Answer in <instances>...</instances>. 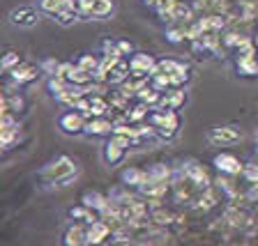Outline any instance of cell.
I'll use <instances>...</instances> for the list:
<instances>
[{
    "instance_id": "6da1fadb",
    "label": "cell",
    "mask_w": 258,
    "mask_h": 246,
    "mask_svg": "<svg viewBox=\"0 0 258 246\" xmlns=\"http://www.w3.org/2000/svg\"><path fill=\"white\" fill-rule=\"evenodd\" d=\"M76 175H79V168H76V163L70 156H58V159L51 161V163L39 173V177H42L44 182L55 184V187H67Z\"/></svg>"
},
{
    "instance_id": "7a4b0ae2",
    "label": "cell",
    "mask_w": 258,
    "mask_h": 246,
    "mask_svg": "<svg viewBox=\"0 0 258 246\" xmlns=\"http://www.w3.org/2000/svg\"><path fill=\"white\" fill-rule=\"evenodd\" d=\"M148 122L157 129V136H161L164 140H171L180 129V118L177 111H161V108H152Z\"/></svg>"
},
{
    "instance_id": "3957f363",
    "label": "cell",
    "mask_w": 258,
    "mask_h": 246,
    "mask_svg": "<svg viewBox=\"0 0 258 246\" xmlns=\"http://www.w3.org/2000/svg\"><path fill=\"white\" fill-rule=\"evenodd\" d=\"M134 143L132 138H127V136H120V134H113L108 136V140L104 143V161H106L108 166H118L120 161L124 159V154H127V147Z\"/></svg>"
},
{
    "instance_id": "277c9868",
    "label": "cell",
    "mask_w": 258,
    "mask_h": 246,
    "mask_svg": "<svg viewBox=\"0 0 258 246\" xmlns=\"http://www.w3.org/2000/svg\"><path fill=\"white\" fill-rule=\"evenodd\" d=\"M86 124H88V115H83L81 111H64L62 115L58 118V127L62 129L64 134L70 136H79V134H86Z\"/></svg>"
},
{
    "instance_id": "5b68a950",
    "label": "cell",
    "mask_w": 258,
    "mask_h": 246,
    "mask_svg": "<svg viewBox=\"0 0 258 246\" xmlns=\"http://www.w3.org/2000/svg\"><path fill=\"white\" fill-rule=\"evenodd\" d=\"M76 10L83 19H104L113 12V0H76Z\"/></svg>"
},
{
    "instance_id": "8992f818",
    "label": "cell",
    "mask_w": 258,
    "mask_h": 246,
    "mask_svg": "<svg viewBox=\"0 0 258 246\" xmlns=\"http://www.w3.org/2000/svg\"><path fill=\"white\" fill-rule=\"evenodd\" d=\"M205 138H208L210 145H217V147H219V145H233L242 138V131L237 127H233V124H224V127L208 129Z\"/></svg>"
},
{
    "instance_id": "52a82bcc",
    "label": "cell",
    "mask_w": 258,
    "mask_h": 246,
    "mask_svg": "<svg viewBox=\"0 0 258 246\" xmlns=\"http://www.w3.org/2000/svg\"><path fill=\"white\" fill-rule=\"evenodd\" d=\"M155 67H157V60L148 53H134L129 58V69H132L134 78H150Z\"/></svg>"
},
{
    "instance_id": "ba28073f",
    "label": "cell",
    "mask_w": 258,
    "mask_h": 246,
    "mask_svg": "<svg viewBox=\"0 0 258 246\" xmlns=\"http://www.w3.org/2000/svg\"><path fill=\"white\" fill-rule=\"evenodd\" d=\"M215 168L221 173V175H240L244 171V163H240L235 154H228V152H221V154L215 156Z\"/></svg>"
},
{
    "instance_id": "9c48e42d",
    "label": "cell",
    "mask_w": 258,
    "mask_h": 246,
    "mask_svg": "<svg viewBox=\"0 0 258 246\" xmlns=\"http://www.w3.org/2000/svg\"><path fill=\"white\" fill-rule=\"evenodd\" d=\"M113 120L108 118H88L86 124V136H92V138H108L113 136Z\"/></svg>"
},
{
    "instance_id": "30bf717a",
    "label": "cell",
    "mask_w": 258,
    "mask_h": 246,
    "mask_svg": "<svg viewBox=\"0 0 258 246\" xmlns=\"http://www.w3.org/2000/svg\"><path fill=\"white\" fill-rule=\"evenodd\" d=\"M39 19H42V14L35 7H19V10H12L10 14V21L21 28H35L39 23Z\"/></svg>"
},
{
    "instance_id": "8fae6325",
    "label": "cell",
    "mask_w": 258,
    "mask_h": 246,
    "mask_svg": "<svg viewBox=\"0 0 258 246\" xmlns=\"http://www.w3.org/2000/svg\"><path fill=\"white\" fill-rule=\"evenodd\" d=\"M113 235V228L104 219L95 221L88 225V246H102L106 244V239Z\"/></svg>"
},
{
    "instance_id": "7c38bea8",
    "label": "cell",
    "mask_w": 258,
    "mask_h": 246,
    "mask_svg": "<svg viewBox=\"0 0 258 246\" xmlns=\"http://www.w3.org/2000/svg\"><path fill=\"white\" fill-rule=\"evenodd\" d=\"M184 102H187V95H184L182 88H171V90H166L161 95L157 108H161V111H177L180 106H184Z\"/></svg>"
},
{
    "instance_id": "4fadbf2b",
    "label": "cell",
    "mask_w": 258,
    "mask_h": 246,
    "mask_svg": "<svg viewBox=\"0 0 258 246\" xmlns=\"http://www.w3.org/2000/svg\"><path fill=\"white\" fill-rule=\"evenodd\" d=\"M37 71H39V67L21 62L19 67H14V69L10 71V78L14 86H26V83H32V80L37 78Z\"/></svg>"
},
{
    "instance_id": "5bb4252c",
    "label": "cell",
    "mask_w": 258,
    "mask_h": 246,
    "mask_svg": "<svg viewBox=\"0 0 258 246\" xmlns=\"http://www.w3.org/2000/svg\"><path fill=\"white\" fill-rule=\"evenodd\" d=\"M64 246H88V228L76 221L64 232Z\"/></svg>"
},
{
    "instance_id": "9a60e30c",
    "label": "cell",
    "mask_w": 258,
    "mask_h": 246,
    "mask_svg": "<svg viewBox=\"0 0 258 246\" xmlns=\"http://www.w3.org/2000/svg\"><path fill=\"white\" fill-rule=\"evenodd\" d=\"M120 180H122V184H127V187L141 189L148 180H150V175H148V171H141V168L129 166V168H124V171L120 173Z\"/></svg>"
},
{
    "instance_id": "2e32d148",
    "label": "cell",
    "mask_w": 258,
    "mask_h": 246,
    "mask_svg": "<svg viewBox=\"0 0 258 246\" xmlns=\"http://www.w3.org/2000/svg\"><path fill=\"white\" fill-rule=\"evenodd\" d=\"M76 5V0H39V12L48 16H58L64 10H72Z\"/></svg>"
},
{
    "instance_id": "e0dca14e",
    "label": "cell",
    "mask_w": 258,
    "mask_h": 246,
    "mask_svg": "<svg viewBox=\"0 0 258 246\" xmlns=\"http://www.w3.org/2000/svg\"><path fill=\"white\" fill-rule=\"evenodd\" d=\"M129 76H132V69H129V62L122 58L118 64H115V67H113L111 71H108V86H111V88H120V86L124 83V80L129 78Z\"/></svg>"
},
{
    "instance_id": "ac0fdd59",
    "label": "cell",
    "mask_w": 258,
    "mask_h": 246,
    "mask_svg": "<svg viewBox=\"0 0 258 246\" xmlns=\"http://www.w3.org/2000/svg\"><path fill=\"white\" fill-rule=\"evenodd\" d=\"M111 102L106 97H99V95H90V118H111Z\"/></svg>"
},
{
    "instance_id": "d6986e66",
    "label": "cell",
    "mask_w": 258,
    "mask_h": 246,
    "mask_svg": "<svg viewBox=\"0 0 258 246\" xmlns=\"http://www.w3.org/2000/svg\"><path fill=\"white\" fill-rule=\"evenodd\" d=\"M64 78L70 80L72 86H79V88H88L92 83V74L90 71H86V69H81L76 62H72V67H70V71H67Z\"/></svg>"
},
{
    "instance_id": "ffe728a7",
    "label": "cell",
    "mask_w": 258,
    "mask_h": 246,
    "mask_svg": "<svg viewBox=\"0 0 258 246\" xmlns=\"http://www.w3.org/2000/svg\"><path fill=\"white\" fill-rule=\"evenodd\" d=\"M182 173L191 180L194 184H199V187H203V189H208V184H210V180H208V175H205V171L196 163V161H187L184 163V168H182Z\"/></svg>"
},
{
    "instance_id": "44dd1931",
    "label": "cell",
    "mask_w": 258,
    "mask_h": 246,
    "mask_svg": "<svg viewBox=\"0 0 258 246\" xmlns=\"http://www.w3.org/2000/svg\"><path fill=\"white\" fill-rule=\"evenodd\" d=\"M166 187H168V182H157V180H148V182L143 184V187L139 189L143 196H148V198H155V200H159L164 193H166Z\"/></svg>"
},
{
    "instance_id": "7402d4cb",
    "label": "cell",
    "mask_w": 258,
    "mask_h": 246,
    "mask_svg": "<svg viewBox=\"0 0 258 246\" xmlns=\"http://www.w3.org/2000/svg\"><path fill=\"white\" fill-rule=\"evenodd\" d=\"M108 200L111 198H106V196L99 193V191H86L83 193V205L90 207V209H97V212H102V209L108 205Z\"/></svg>"
},
{
    "instance_id": "603a6c76",
    "label": "cell",
    "mask_w": 258,
    "mask_h": 246,
    "mask_svg": "<svg viewBox=\"0 0 258 246\" xmlns=\"http://www.w3.org/2000/svg\"><path fill=\"white\" fill-rule=\"evenodd\" d=\"M150 113H152V108L148 106V104L139 102L136 106H132L127 111V120H129V122H134V124H139V122H143V120L150 118Z\"/></svg>"
},
{
    "instance_id": "cb8c5ba5",
    "label": "cell",
    "mask_w": 258,
    "mask_h": 246,
    "mask_svg": "<svg viewBox=\"0 0 258 246\" xmlns=\"http://www.w3.org/2000/svg\"><path fill=\"white\" fill-rule=\"evenodd\" d=\"M235 67L242 76H258V58H235Z\"/></svg>"
},
{
    "instance_id": "d4e9b609",
    "label": "cell",
    "mask_w": 258,
    "mask_h": 246,
    "mask_svg": "<svg viewBox=\"0 0 258 246\" xmlns=\"http://www.w3.org/2000/svg\"><path fill=\"white\" fill-rule=\"evenodd\" d=\"M70 86L72 83L64 78V76H51V78H46V88L53 97H60L64 90H70Z\"/></svg>"
},
{
    "instance_id": "484cf974",
    "label": "cell",
    "mask_w": 258,
    "mask_h": 246,
    "mask_svg": "<svg viewBox=\"0 0 258 246\" xmlns=\"http://www.w3.org/2000/svg\"><path fill=\"white\" fill-rule=\"evenodd\" d=\"M76 64H79L81 69L95 74V71L99 69V64H102V58H99V55H92V53H83L79 60H76Z\"/></svg>"
},
{
    "instance_id": "4316f807",
    "label": "cell",
    "mask_w": 258,
    "mask_h": 246,
    "mask_svg": "<svg viewBox=\"0 0 258 246\" xmlns=\"http://www.w3.org/2000/svg\"><path fill=\"white\" fill-rule=\"evenodd\" d=\"M19 136H21L19 124H16V127H10V129H3V131H0V143H3V147H5V150H10L12 145L19 140Z\"/></svg>"
},
{
    "instance_id": "83f0119b",
    "label": "cell",
    "mask_w": 258,
    "mask_h": 246,
    "mask_svg": "<svg viewBox=\"0 0 258 246\" xmlns=\"http://www.w3.org/2000/svg\"><path fill=\"white\" fill-rule=\"evenodd\" d=\"M79 19H83V16L79 14V10H76V5L72 7V10H64L62 14H58V16H55V21H58L60 26H64V28H67V26H74V23L79 21Z\"/></svg>"
},
{
    "instance_id": "f1b7e54d",
    "label": "cell",
    "mask_w": 258,
    "mask_h": 246,
    "mask_svg": "<svg viewBox=\"0 0 258 246\" xmlns=\"http://www.w3.org/2000/svg\"><path fill=\"white\" fill-rule=\"evenodd\" d=\"M224 46H228V48H240V46H244V44L249 42V37H244V35H240V32H226L224 35Z\"/></svg>"
},
{
    "instance_id": "f546056e",
    "label": "cell",
    "mask_w": 258,
    "mask_h": 246,
    "mask_svg": "<svg viewBox=\"0 0 258 246\" xmlns=\"http://www.w3.org/2000/svg\"><path fill=\"white\" fill-rule=\"evenodd\" d=\"M150 180H157V182H168V177H171V168H166L164 163H155V166L148 171Z\"/></svg>"
},
{
    "instance_id": "4dcf8cb0",
    "label": "cell",
    "mask_w": 258,
    "mask_h": 246,
    "mask_svg": "<svg viewBox=\"0 0 258 246\" xmlns=\"http://www.w3.org/2000/svg\"><path fill=\"white\" fill-rule=\"evenodd\" d=\"M58 69H60V62L55 58H46L39 62V74H46L48 78H51V76H58Z\"/></svg>"
},
{
    "instance_id": "1f68e13d",
    "label": "cell",
    "mask_w": 258,
    "mask_h": 246,
    "mask_svg": "<svg viewBox=\"0 0 258 246\" xmlns=\"http://www.w3.org/2000/svg\"><path fill=\"white\" fill-rule=\"evenodd\" d=\"M19 64H21V58H19V53H14V51H7L0 67H3V71H5V74H10V71L14 69V67H19Z\"/></svg>"
},
{
    "instance_id": "d6a6232c",
    "label": "cell",
    "mask_w": 258,
    "mask_h": 246,
    "mask_svg": "<svg viewBox=\"0 0 258 246\" xmlns=\"http://www.w3.org/2000/svg\"><path fill=\"white\" fill-rule=\"evenodd\" d=\"M166 37H168V42H171V44H180L182 39H187V28H184V26H180V28H168Z\"/></svg>"
},
{
    "instance_id": "836d02e7",
    "label": "cell",
    "mask_w": 258,
    "mask_h": 246,
    "mask_svg": "<svg viewBox=\"0 0 258 246\" xmlns=\"http://www.w3.org/2000/svg\"><path fill=\"white\" fill-rule=\"evenodd\" d=\"M150 219L155 221V223H159V225H168L173 221V216L168 214L166 209H161V207H157V209H152V214H150Z\"/></svg>"
},
{
    "instance_id": "e575fe53",
    "label": "cell",
    "mask_w": 258,
    "mask_h": 246,
    "mask_svg": "<svg viewBox=\"0 0 258 246\" xmlns=\"http://www.w3.org/2000/svg\"><path fill=\"white\" fill-rule=\"evenodd\" d=\"M242 175H244V180L249 184H258V163H244Z\"/></svg>"
},
{
    "instance_id": "d590c367",
    "label": "cell",
    "mask_w": 258,
    "mask_h": 246,
    "mask_svg": "<svg viewBox=\"0 0 258 246\" xmlns=\"http://www.w3.org/2000/svg\"><path fill=\"white\" fill-rule=\"evenodd\" d=\"M215 196H212V191H205V198H201V207L203 209H210V207H215Z\"/></svg>"
},
{
    "instance_id": "8d00e7d4",
    "label": "cell",
    "mask_w": 258,
    "mask_h": 246,
    "mask_svg": "<svg viewBox=\"0 0 258 246\" xmlns=\"http://www.w3.org/2000/svg\"><path fill=\"white\" fill-rule=\"evenodd\" d=\"M115 42H118V48L122 51V55H129L132 51H134V46H132L129 42H124V39H115Z\"/></svg>"
},
{
    "instance_id": "74e56055",
    "label": "cell",
    "mask_w": 258,
    "mask_h": 246,
    "mask_svg": "<svg viewBox=\"0 0 258 246\" xmlns=\"http://www.w3.org/2000/svg\"><path fill=\"white\" fill-rule=\"evenodd\" d=\"M247 198L253 200V203L258 200V184H251V189H249V193H247Z\"/></svg>"
},
{
    "instance_id": "f35d334b",
    "label": "cell",
    "mask_w": 258,
    "mask_h": 246,
    "mask_svg": "<svg viewBox=\"0 0 258 246\" xmlns=\"http://www.w3.org/2000/svg\"><path fill=\"white\" fill-rule=\"evenodd\" d=\"M253 44H256V46H258V32H256V37H253Z\"/></svg>"
},
{
    "instance_id": "ab89813d",
    "label": "cell",
    "mask_w": 258,
    "mask_h": 246,
    "mask_svg": "<svg viewBox=\"0 0 258 246\" xmlns=\"http://www.w3.org/2000/svg\"><path fill=\"white\" fill-rule=\"evenodd\" d=\"M256 140H258V129H256Z\"/></svg>"
},
{
    "instance_id": "60d3db41",
    "label": "cell",
    "mask_w": 258,
    "mask_h": 246,
    "mask_svg": "<svg viewBox=\"0 0 258 246\" xmlns=\"http://www.w3.org/2000/svg\"><path fill=\"white\" fill-rule=\"evenodd\" d=\"M102 246H113V244H102Z\"/></svg>"
},
{
    "instance_id": "b9f144b4",
    "label": "cell",
    "mask_w": 258,
    "mask_h": 246,
    "mask_svg": "<svg viewBox=\"0 0 258 246\" xmlns=\"http://www.w3.org/2000/svg\"><path fill=\"white\" fill-rule=\"evenodd\" d=\"M256 154H258V147H256Z\"/></svg>"
}]
</instances>
